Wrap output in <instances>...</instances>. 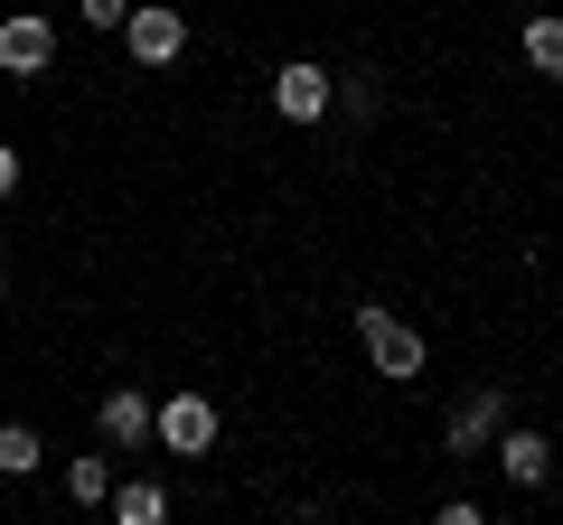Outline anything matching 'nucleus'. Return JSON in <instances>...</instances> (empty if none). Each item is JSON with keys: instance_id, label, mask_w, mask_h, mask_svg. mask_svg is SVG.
<instances>
[{"instance_id": "obj_1", "label": "nucleus", "mask_w": 563, "mask_h": 525, "mask_svg": "<svg viewBox=\"0 0 563 525\" xmlns=\"http://www.w3.org/2000/svg\"><path fill=\"white\" fill-rule=\"evenodd\" d=\"M357 338H366V366H376L385 384H413V376H422V357H432V347H422V328H413V320H395L385 301H366V310H357Z\"/></svg>"}, {"instance_id": "obj_2", "label": "nucleus", "mask_w": 563, "mask_h": 525, "mask_svg": "<svg viewBox=\"0 0 563 525\" xmlns=\"http://www.w3.org/2000/svg\"><path fill=\"white\" fill-rule=\"evenodd\" d=\"M273 113H282V122L339 113V76H329L320 57H282V66H273Z\"/></svg>"}, {"instance_id": "obj_3", "label": "nucleus", "mask_w": 563, "mask_h": 525, "mask_svg": "<svg viewBox=\"0 0 563 525\" xmlns=\"http://www.w3.org/2000/svg\"><path fill=\"white\" fill-rule=\"evenodd\" d=\"M151 442H161V450H179V460H207V450H217V404L179 384L169 404H151Z\"/></svg>"}, {"instance_id": "obj_4", "label": "nucleus", "mask_w": 563, "mask_h": 525, "mask_svg": "<svg viewBox=\"0 0 563 525\" xmlns=\"http://www.w3.org/2000/svg\"><path fill=\"white\" fill-rule=\"evenodd\" d=\"M122 47H132L141 76L179 66V57H188V10H141V0H132V20H122Z\"/></svg>"}, {"instance_id": "obj_5", "label": "nucleus", "mask_w": 563, "mask_h": 525, "mask_svg": "<svg viewBox=\"0 0 563 525\" xmlns=\"http://www.w3.org/2000/svg\"><path fill=\"white\" fill-rule=\"evenodd\" d=\"M47 66H57V20H47V10H10V20H0V76H47Z\"/></svg>"}, {"instance_id": "obj_6", "label": "nucleus", "mask_w": 563, "mask_h": 525, "mask_svg": "<svg viewBox=\"0 0 563 525\" xmlns=\"http://www.w3.org/2000/svg\"><path fill=\"white\" fill-rule=\"evenodd\" d=\"M498 423H507V384H470L461 404H451L442 442H451V450L470 460V450H488V442H498Z\"/></svg>"}, {"instance_id": "obj_7", "label": "nucleus", "mask_w": 563, "mask_h": 525, "mask_svg": "<svg viewBox=\"0 0 563 525\" xmlns=\"http://www.w3.org/2000/svg\"><path fill=\"white\" fill-rule=\"evenodd\" d=\"M95 432H103V450H141L151 442V394H141V384H113L95 404Z\"/></svg>"}, {"instance_id": "obj_8", "label": "nucleus", "mask_w": 563, "mask_h": 525, "mask_svg": "<svg viewBox=\"0 0 563 525\" xmlns=\"http://www.w3.org/2000/svg\"><path fill=\"white\" fill-rule=\"evenodd\" d=\"M488 450H498V469H507L517 488H544V479H554V442H544V432H507V423H498V442H488Z\"/></svg>"}, {"instance_id": "obj_9", "label": "nucleus", "mask_w": 563, "mask_h": 525, "mask_svg": "<svg viewBox=\"0 0 563 525\" xmlns=\"http://www.w3.org/2000/svg\"><path fill=\"white\" fill-rule=\"evenodd\" d=\"M517 47H526V66H536L544 85H563V10H554V0H544V10H526Z\"/></svg>"}, {"instance_id": "obj_10", "label": "nucleus", "mask_w": 563, "mask_h": 525, "mask_svg": "<svg viewBox=\"0 0 563 525\" xmlns=\"http://www.w3.org/2000/svg\"><path fill=\"white\" fill-rule=\"evenodd\" d=\"M47 469V442L29 423H0V479H38Z\"/></svg>"}, {"instance_id": "obj_11", "label": "nucleus", "mask_w": 563, "mask_h": 525, "mask_svg": "<svg viewBox=\"0 0 563 525\" xmlns=\"http://www.w3.org/2000/svg\"><path fill=\"white\" fill-rule=\"evenodd\" d=\"M103 506H113L122 525H161V516H169V488H161V479H132V488H113Z\"/></svg>"}, {"instance_id": "obj_12", "label": "nucleus", "mask_w": 563, "mask_h": 525, "mask_svg": "<svg viewBox=\"0 0 563 525\" xmlns=\"http://www.w3.org/2000/svg\"><path fill=\"white\" fill-rule=\"evenodd\" d=\"M66 498H76V506H103V498H113V460H95V450L66 460Z\"/></svg>"}, {"instance_id": "obj_13", "label": "nucleus", "mask_w": 563, "mask_h": 525, "mask_svg": "<svg viewBox=\"0 0 563 525\" xmlns=\"http://www.w3.org/2000/svg\"><path fill=\"white\" fill-rule=\"evenodd\" d=\"M76 20L85 29H122V20H132V0H76Z\"/></svg>"}, {"instance_id": "obj_14", "label": "nucleus", "mask_w": 563, "mask_h": 525, "mask_svg": "<svg viewBox=\"0 0 563 525\" xmlns=\"http://www.w3.org/2000/svg\"><path fill=\"white\" fill-rule=\"evenodd\" d=\"M0 198H20V150L0 142Z\"/></svg>"}, {"instance_id": "obj_15", "label": "nucleus", "mask_w": 563, "mask_h": 525, "mask_svg": "<svg viewBox=\"0 0 563 525\" xmlns=\"http://www.w3.org/2000/svg\"><path fill=\"white\" fill-rule=\"evenodd\" d=\"M0 301H10V262H0Z\"/></svg>"}, {"instance_id": "obj_16", "label": "nucleus", "mask_w": 563, "mask_h": 525, "mask_svg": "<svg viewBox=\"0 0 563 525\" xmlns=\"http://www.w3.org/2000/svg\"><path fill=\"white\" fill-rule=\"evenodd\" d=\"M526 10H544V0H526Z\"/></svg>"}]
</instances>
